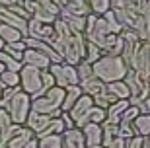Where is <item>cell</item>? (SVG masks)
Instances as JSON below:
<instances>
[{"label":"cell","mask_w":150,"mask_h":148,"mask_svg":"<svg viewBox=\"0 0 150 148\" xmlns=\"http://www.w3.org/2000/svg\"><path fill=\"white\" fill-rule=\"evenodd\" d=\"M55 33L57 37L51 43V47L62 57V60L67 64L76 66L80 60H84V57H86V37H84V33L70 29L61 18H57L55 22Z\"/></svg>","instance_id":"6da1fadb"},{"label":"cell","mask_w":150,"mask_h":148,"mask_svg":"<svg viewBox=\"0 0 150 148\" xmlns=\"http://www.w3.org/2000/svg\"><path fill=\"white\" fill-rule=\"evenodd\" d=\"M0 107L8 111V115L12 117L14 123L25 125L29 111H31V96L28 92H23L22 86L6 88L2 98H0Z\"/></svg>","instance_id":"7a4b0ae2"},{"label":"cell","mask_w":150,"mask_h":148,"mask_svg":"<svg viewBox=\"0 0 150 148\" xmlns=\"http://www.w3.org/2000/svg\"><path fill=\"white\" fill-rule=\"evenodd\" d=\"M92 68H94V76H98L105 84L123 80L129 70V66L125 64V60L121 57H111V55H103L100 60H96L92 64Z\"/></svg>","instance_id":"3957f363"},{"label":"cell","mask_w":150,"mask_h":148,"mask_svg":"<svg viewBox=\"0 0 150 148\" xmlns=\"http://www.w3.org/2000/svg\"><path fill=\"white\" fill-rule=\"evenodd\" d=\"M64 88H51L45 92V96L37 99H31V111L35 113H43V115H51V113H57V111H62V101H64Z\"/></svg>","instance_id":"277c9868"},{"label":"cell","mask_w":150,"mask_h":148,"mask_svg":"<svg viewBox=\"0 0 150 148\" xmlns=\"http://www.w3.org/2000/svg\"><path fill=\"white\" fill-rule=\"evenodd\" d=\"M123 82L127 84V88L131 90V98H129L131 105H139L140 101L150 93V82L144 80L142 76H139L133 68H129V70H127V74H125V78H123Z\"/></svg>","instance_id":"5b68a950"},{"label":"cell","mask_w":150,"mask_h":148,"mask_svg":"<svg viewBox=\"0 0 150 148\" xmlns=\"http://www.w3.org/2000/svg\"><path fill=\"white\" fill-rule=\"evenodd\" d=\"M51 74L55 76V82L59 88H70V86H78L80 80H78V72H76V66L72 64H67V62H53L49 66Z\"/></svg>","instance_id":"8992f818"},{"label":"cell","mask_w":150,"mask_h":148,"mask_svg":"<svg viewBox=\"0 0 150 148\" xmlns=\"http://www.w3.org/2000/svg\"><path fill=\"white\" fill-rule=\"evenodd\" d=\"M94 99L90 98V96H86V93H82V98L76 101V105H74L70 111H67L68 115L72 117L74 125L78 127V129H82L84 125H88L90 123V113H92V109H94Z\"/></svg>","instance_id":"52a82bcc"},{"label":"cell","mask_w":150,"mask_h":148,"mask_svg":"<svg viewBox=\"0 0 150 148\" xmlns=\"http://www.w3.org/2000/svg\"><path fill=\"white\" fill-rule=\"evenodd\" d=\"M41 72L35 66L23 64V68L20 70V86H22L23 92H28L29 96H33L35 92L41 90Z\"/></svg>","instance_id":"ba28073f"},{"label":"cell","mask_w":150,"mask_h":148,"mask_svg":"<svg viewBox=\"0 0 150 148\" xmlns=\"http://www.w3.org/2000/svg\"><path fill=\"white\" fill-rule=\"evenodd\" d=\"M139 76H142L144 80L150 82V41H142L137 51V55L133 59V64H131Z\"/></svg>","instance_id":"9c48e42d"},{"label":"cell","mask_w":150,"mask_h":148,"mask_svg":"<svg viewBox=\"0 0 150 148\" xmlns=\"http://www.w3.org/2000/svg\"><path fill=\"white\" fill-rule=\"evenodd\" d=\"M28 37H33L39 39V41H45V43H53L57 37L55 33V23H45V22H39V20H29L28 22Z\"/></svg>","instance_id":"30bf717a"},{"label":"cell","mask_w":150,"mask_h":148,"mask_svg":"<svg viewBox=\"0 0 150 148\" xmlns=\"http://www.w3.org/2000/svg\"><path fill=\"white\" fill-rule=\"evenodd\" d=\"M22 125H18L12 121V117L8 115L6 109H0V148H6L10 138L16 135V131L20 129Z\"/></svg>","instance_id":"8fae6325"},{"label":"cell","mask_w":150,"mask_h":148,"mask_svg":"<svg viewBox=\"0 0 150 148\" xmlns=\"http://www.w3.org/2000/svg\"><path fill=\"white\" fill-rule=\"evenodd\" d=\"M59 8V14H72V16H88L90 8L86 0H53Z\"/></svg>","instance_id":"7c38bea8"},{"label":"cell","mask_w":150,"mask_h":148,"mask_svg":"<svg viewBox=\"0 0 150 148\" xmlns=\"http://www.w3.org/2000/svg\"><path fill=\"white\" fill-rule=\"evenodd\" d=\"M22 62L23 64H29V66H35L39 70H49V66L53 64L51 59L45 55V53H41V51H37V49H31V47H28V49L23 51Z\"/></svg>","instance_id":"4fadbf2b"},{"label":"cell","mask_w":150,"mask_h":148,"mask_svg":"<svg viewBox=\"0 0 150 148\" xmlns=\"http://www.w3.org/2000/svg\"><path fill=\"white\" fill-rule=\"evenodd\" d=\"M62 111H57V113H51V115H43V113H35V111H29V117L25 121V127H29L31 131L37 135L45 129V127L49 125L51 119H55V117H61Z\"/></svg>","instance_id":"5bb4252c"},{"label":"cell","mask_w":150,"mask_h":148,"mask_svg":"<svg viewBox=\"0 0 150 148\" xmlns=\"http://www.w3.org/2000/svg\"><path fill=\"white\" fill-rule=\"evenodd\" d=\"M62 137V148H86V138H84L82 129H68L61 135Z\"/></svg>","instance_id":"9a60e30c"},{"label":"cell","mask_w":150,"mask_h":148,"mask_svg":"<svg viewBox=\"0 0 150 148\" xmlns=\"http://www.w3.org/2000/svg\"><path fill=\"white\" fill-rule=\"evenodd\" d=\"M35 138V132L29 129V127L22 125L20 129L16 131V135L10 138V142H8V146L6 148H25L31 140Z\"/></svg>","instance_id":"2e32d148"},{"label":"cell","mask_w":150,"mask_h":148,"mask_svg":"<svg viewBox=\"0 0 150 148\" xmlns=\"http://www.w3.org/2000/svg\"><path fill=\"white\" fill-rule=\"evenodd\" d=\"M86 146H98L101 144V123H88L82 127Z\"/></svg>","instance_id":"e0dca14e"},{"label":"cell","mask_w":150,"mask_h":148,"mask_svg":"<svg viewBox=\"0 0 150 148\" xmlns=\"http://www.w3.org/2000/svg\"><path fill=\"white\" fill-rule=\"evenodd\" d=\"M133 29L139 33L140 41H150V4H148V8L139 16V20H137V23H134Z\"/></svg>","instance_id":"ac0fdd59"},{"label":"cell","mask_w":150,"mask_h":148,"mask_svg":"<svg viewBox=\"0 0 150 148\" xmlns=\"http://www.w3.org/2000/svg\"><path fill=\"white\" fill-rule=\"evenodd\" d=\"M129 105H131V101L129 99H119V101H115V103H111L109 107H107V119L109 123H115V125H119V119H121L123 115V111L127 109Z\"/></svg>","instance_id":"d6986e66"},{"label":"cell","mask_w":150,"mask_h":148,"mask_svg":"<svg viewBox=\"0 0 150 148\" xmlns=\"http://www.w3.org/2000/svg\"><path fill=\"white\" fill-rule=\"evenodd\" d=\"M80 88H82V92L86 93V96L94 98V96H98L101 90L105 88V82H101L98 76H92V78H88V80H82V82H80Z\"/></svg>","instance_id":"ffe728a7"},{"label":"cell","mask_w":150,"mask_h":148,"mask_svg":"<svg viewBox=\"0 0 150 148\" xmlns=\"http://www.w3.org/2000/svg\"><path fill=\"white\" fill-rule=\"evenodd\" d=\"M0 39L4 43H16V41H22L23 33L20 31L14 25H8V23H0Z\"/></svg>","instance_id":"44dd1931"},{"label":"cell","mask_w":150,"mask_h":148,"mask_svg":"<svg viewBox=\"0 0 150 148\" xmlns=\"http://www.w3.org/2000/svg\"><path fill=\"white\" fill-rule=\"evenodd\" d=\"M82 88H80V84L78 86H70V88H67V93H64V101H62V111H70L76 105V101L80 98H82Z\"/></svg>","instance_id":"7402d4cb"},{"label":"cell","mask_w":150,"mask_h":148,"mask_svg":"<svg viewBox=\"0 0 150 148\" xmlns=\"http://www.w3.org/2000/svg\"><path fill=\"white\" fill-rule=\"evenodd\" d=\"M133 132H134V137H146V135H150V115L139 113L137 119L133 121Z\"/></svg>","instance_id":"603a6c76"},{"label":"cell","mask_w":150,"mask_h":148,"mask_svg":"<svg viewBox=\"0 0 150 148\" xmlns=\"http://www.w3.org/2000/svg\"><path fill=\"white\" fill-rule=\"evenodd\" d=\"M117 137H119V125L109 123V121H103V123H101V144L107 146V144L113 142Z\"/></svg>","instance_id":"cb8c5ba5"},{"label":"cell","mask_w":150,"mask_h":148,"mask_svg":"<svg viewBox=\"0 0 150 148\" xmlns=\"http://www.w3.org/2000/svg\"><path fill=\"white\" fill-rule=\"evenodd\" d=\"M59 18H61L62 22L67 23L70 29H74V31H80L84 33V29H86V16H72V14H59Z\"/></svg>","instance_id":"d4e9b609"},{"label":"cell","mask_w":150,"mask_h":148,"mask_svg":"<svg viewBox=\"0 0 150 148\" xmlns=\"http://www.w3.org/2000/svg\"><path fill=\"white\" fill-rule=\"evenodd\" d=\"M105 88L115 96L117 99H129L131 98V90L127 88V84L123 82V80H117V82H109L105 84Z\"/></svg>","instance_id":"484cf974"},{"label":"cell","mask_w":150,"mask_h":148,"mask_svg":"<svg viewBox=\"0 0 150 148\" xmlns=\"http://www.w3.org/2000/svg\"><path fill=\"white\" fill-rule=\"evenodd\" d=\"M92 99H94V103L98 105V107H103V109H107V107H109L111 103L119 101V99H117V98H115V96H113V93L109 92L107 88H103L100 93H98V96H94Z\"/></svg>","instance_id":"4316f807"},{"label":"cell","mask_w":150,"mask_h":148,"mask_svg":"<svg viewBox=\"0 0 150 148\" xmlns=\"http://www.w3.org/2000/svg\"><path fill=\"white\" fill-rule=\"evenodd\" d=\"M28 49V45L23 43V39L22 41H16V43H6L4 45V53H8L10 57H14L16 60H22L23 59V51Z\"/></svg>","instance_id":"83f0119b"},{"label":"cell","mask_w":150,"mask_h":148,"mask_svg":"<svg viewBox=\"0 0 150 148\" xmlns=\"http://www.w3.org/2000/svg\"><path fill=\"white\" fill-rule=\"evenodd\" d=\"M86 4L96 16H103L107 10H111V0H86Z\"/></svg>","instance_id":"f1b7e54d"},{"label":"cell","mask_w":150,"mask_h":148,"mask_svg":"<svg viewBox=\"0 0 150 148\" xmlns=\"http://www.w3.org/2000/svg\"><path fill=\"white\" fill-rule=\"evenodd\" d=\"M103 20H105V25H107V29L113 33V35H119V33L123 31V25L119 23V20H117V16H115V12L113 10H107L105 14H103Z\"/></svg>","instance_id":"f546056e"},{"label":"cell","mask_w":150,"mask_h":148,"mask_svg":"<svg viewBox=\"0 0 150 148\" xmlns=\"http://www.w3.org/2000/svg\"><path fill=\"white\" fill-rule=\"evenodd\" d=\"M0 62L6 66V70H12V72H20L23 68L22 60H16L14 57H10L8 53H4V51H0Z\"/></svg>","instance_id":"4dcf8cb0"},{"label":"cell","mask_w":150,"mask_h":148,"mask_svg":"<svg viewBox=\"0 0 150 148\" xmlns=\"http://www.w3.org/2000/svg\"><path fill=\"white\" fill-rule=\"evenodd\" d=\"M0 82L4 84V88H16V86H20V72L4 70L0 74Z\"/></svg>","instance_id":"1f68e13d"},{"label":"cell","mask_w":150,"mask_h":148,"mask_svg":"<svg viewBox=\"0 0 150 148\" xmlns=\"http://www.w3.org/2000/svg\"><path fill=\"white\" fill-rule=\"evenodd\" d=\"M101 57H103V51L100 47H96L94 43L86 41V57H84V60H88L90 64H94L96 60H100Z\"/></svg>","instance_id":"d6a6232c"},{"label":"cell","mask_w":150,"mask_h":148,"mask_svg":"<svg viewBox=\"0 0 150 148\" xmlns=\"http://www.w3.org/2000/svg\"><path fill=\"white\" fill-rule=\"evenodd\" d=\"M37 148H62V137L61 135H49V137L39 138Z\"/></svg>","instance_id":"836d02e7"},{"label":"cell","mask_w":150,"mask_h":148,"mask_svg":"<svg viewBox=\"0 0 150 148\" xmlns=\"http://www.w3.org/2000/svg\"><path fill=\"white\" fill-rule=\"evenodd\" d=\"M76 72H78V80H80V82L94 76V68H92V64H90L88 60H80L76 64Z\"/></svg>","instance_id":"e575fe53"},{"label":"cell","mask_w":150,"mask_h":148,"mask_svg":"<svg viewBox=\"0 0 150 148\" xmlns=\"http://www.w3.org/2000/svg\"><path fill=\"white\" fill-rule=\"evenodd\" d=\"M140 111H139V107L137 105H129L127 109L123 111V115H121V119H119V123H133L134 119H137V115H139Z\"/></svg>","instance_id":"d590c367"},{"label":"cell","mask_w":150,"mask_h":148,"mask_svg":"<svg viewBox=\"0 0 150 148\" xmlns=\"http://www.w3.org/2000/svg\"><path fill=\"white\" fill-rule=\"evenodd\" d=\"M57 82H55V76L51 74V70H43L41 72V90H51V88H55Z\"/></svg>","instance_id":"8d00e7d4"},{"label":"cell","mask_w":150,"mask_h":148,"mask_svg":"<svg viewBox=\"0 0 150 148\" xmlns=\"http://www.w3.org/2000/svg\"><path fill=\"white\" fill-rule=\"evenodd\" d=\"M33 2H35V6H39V8H41V10L59 16V8H57V4L53 2V0H33Z\"/></svg>","instance_id":"74e56055"},{"label":"cell","mask_w":150,"mask_h":148,"mask_svg":"<svg viewBox=\"0 0 150 148\" xmlns=\"http://www.w3.org/2000/svg\"><path fill=\"white\" fill-rule=\"evenodd\" d=\"M125 148H144V137H131L125 140Z\"/></svg>","instance_id":"f35d334b"},{"label":"cell","mask_w":150,"mask_h":148,"mask_svg":"<svg viewBox=\"0 0 150 148\" xmlns=\"http://www.w3.org/2000/svg\"><path fill=\"white\" fill-rule=\"evenodd\" d=\"M137 107H139L140 113H146V115H150V93L146 96L144 99H142V101H140L139 105H137Z\"/></svg>","instance_id":"ab89813d"},{"label":"cell","mask_w":150,"mask_h":148,"mask_svg":"<svg viewBox=\"0 0 150 148\" xmlns=\"http://www.w3.org/2000/svg\"><path fill=\"white\" fill-rule=\"evenodd\" d=\"M61 117H62V121H64V131H68V129H74V127H76V125H74V121H72V117L68 115L67 111H62Z\"/></svg>","instance_id":"60d3db41"},{"label":"cell","mask_w":150,"mask_h":148,"mask_svg":"<svg viewBox=\"0 0 150 148\" xmlns=\"http://www.w3.org/2000/svg\"><path fill=\"white\" fill-rule=\"evenodd\" d=\"M105 148H125V138H121V137H117L113 142H109Z\"/></svg>","instance_id":"b9f144b4"},{"label":"cell","mask_w":150,"mask_h":148,"mask_svg":"<svg viewBox=\"0 0 150 148\" xmlns=\"http://www.w3.org/2000/svg\"><path fill=\"white\" fill-rule=\"evenodd\" d=\"M23 2H25V0H0V4H2V6H8V8H10V6L23 4Z\"/></svg>","instance_id":"7bdbcfd3"},{"label":"cell","mask_w":150,"mask_h":148,"mask_svg":"<svg viewBox=\"0 0 150 148\" xmlns=\"http://www.w3.org/2000/svg\"><path fill=\"white\" fill-rule=\"evenodd\" d=\"M144 148H150V135L144 137Z\"/></svg>","instance_id":"ee69618b"},{"label":"cell","mask_w":150,"mask_h":148,"mask_svg":"<svg viewBox=\"0 0 150 148\" xmlns=\"http://www.w3.org/2000/svg\"><path fill=\"white\" fill-rule=\"evenodd\" d=\"M4 90H6V88H4V84L0 82V98H2V93H4Z\"/></svg>","instance_id":"f6af8a7d"},{"label":"cell","mask_w":150,"mask_h":148,"mask_svg":"<svg viewBox=\"0 0 150 148\" xmlns=\"http://www.w3.org/2000/svg\"><path fill=\"white\" fill-rule=\"evenodd\" d=\"M4 70H6V66L2 64V62H0V74H2V72H4Z\"/></svg>","instance_id":"bcb514c9"},{"label":"cell","mask_w":150,"mask_h":148,"mask_svg":"<svg viewBox=\"0 0 150 148\" xmlns=\"http://www.w3.org/2000/svg\"><path fill=\"white\" fill-rule=\"evenodd\" d=\"M86 148H105L103 144H98V146H86Z\"/></svg>","instance_id":"7dc6e473"},{"label":"cell","mask_w":150,"mask_h":148,"mask_svg":"<svg viewBox=\"0 0 150 148\" xmlns=\"http://www.w3.org/2000/svg\"><path fill=\"white\" fill-rule=\"evenodd\" d=\"M4 45H6V43H4V41H2V39H0V51L4 49Z\"/></svg>","instance_id":"c3c4849f"},{"label":"cell","mask_w":150,"mask_h":148,"mask_svg":"<svg viewBox=\"0 0 150 148\" xmlns=\"http://www.w3.org/2000/svg\"><path fill=\"white\" fill-rule=\"evenodd\" d=\"M0 109H2V107H0Z\"/></svg>","instance_id":"681fc988"},{"label":"cell","mask_w":150,"mask_h":148,"mask_svg":"<svg viewBox=\"0 0 150 148\" xmlns=\"http://www.w3.org/2000/svg\"><path fill=\"white\" fill-rule=\"evenodd\" d=\"M148 2H150V0H148Z\"/></svg>","instance_id":"f907efd6"}]
</instances>
